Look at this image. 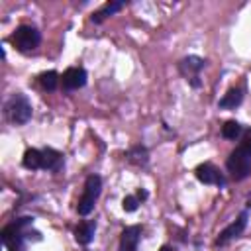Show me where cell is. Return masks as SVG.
<instances>
[{"label": "cell", "instance_id": "obj_1", "mask_svg": "<svg viewBox=\"0 0 251 251\" xmlns=\"http://www.w3.org/2000/svg\"><path fill=\"white\" fill-rule=\"evenodd\" d=\"M29 226L31 218H20L2 229V243L8 247V251H25V241L31 239V235H39L37 231L31 233V229H27Z\"/></svg>", "mask_w": 251, "mask_h": 251}, {"label": "cell", "instance_id": "obj_2", "mask_svg": "<svg viewBox=\"0 0 251 251\" xmlns=\"http://www.w3.org/2000/svg\"><path fill=\"white\" fill-rule=\"evenodd\" d=\"M100 190H102L100 176L98 175H90L86 178V182H84V192H82V196L78 200V206H76L80 216H88L94 210V204H96V200L100 196Z\"/></svg>", "mask_w": 251, "mask_h": 251}, {"label": "cell", "instance_id": "obj_3", "mask_svg": "<svg viewBox=\"0 0 251 251\" xmlns=\"http://www.w3.org/2000/svg\"><path fill=\"white\" fill-rule=\"evenodd\" d=\"M41 41V33L33 27V25H20L16 27V31L12 33V43L16 45L18 51L22 53H29L33 51Z\"/></svg>", "mask_w": 251, "mask_h": 251}, {"label": "cell", "instance_id": "obj_4", "mask_svg": "<svg viewBox=\"0 0 251 251\" xmlns=\"http://www.w3.org/2000/svg\"><path fill=\"white\" fill-rule=\"evenodd\" d=\"M6 118L14 124H25L31 118V104L24 94H14L6 102Z\"/></svg>", "mask_w": 251, "mask_h": 251}, {"label": "cell", "instance_id": "obj_5", "mask_svg": "<svg viewBox=\"0 0 251 251\" xmlns=\"http://www.w3.org/2000/svg\"><path fill=\"white\" fill-rule=\"evenodd\" d=\"M226 165H227V171L231 173V176L235 180H243L251 173V157L243 149H239V147L235 151H231V155L227 157Z\"/></svg>", "mask_w": 251, "mask_h": 251}, {"label": "cell", "instance_id": "obj_6", "mask_svg": "<svg viewBox=\"0 0 251 251\" xmlns=\"http://www.w3.org/2000/svg\"><path fill=\"white\" fill-rule=\"evenodd\" d=\"M194 173H196V178H198L200 182H204V184H218V186H224V182H226L224 175H222L212 163H202V165H198Z\"/></svg>", "mask_w": 251, "mask_h": 251}, {"label": "cell", "instance_id": "obj_7", "mask_svg": "<svg viewBox=\"0 0 251 251\" xmlns=\"http://www.w3.org/2000/svg\"><path fill=\"white\" fill-rule=\"evenodd\" d=\"M245 226H247V214L243 212V214H239V218L235 220V222H231L220 235H218V239H216V243L218 245H226L229 239H233V237H237V235H241V231L245 229Z\"/></svg>", "mask_w": 251, "mask_h": 251}, {"label": "cell", "instance_id": "obj_8", "mask_svg": "<svg viewBox=\"0 0 251 251\" xmlns=\"http://www.w3.org/2000/svg\"><path fill=\"white\" fill-rule=\"evenodd\" d=\"M84 82H86V71L80 67H71L63 75V86L67 90H76V88L84 86Z\"/></svg>", "mask_w": 251, "mask_h": 251}, {"label": "cell", "instance_id": "obj_9", "mask_svg": "<svg viewBox=\"0 0 251 251\" xmlns=\"http://www.w3.org/2000/svg\"><path fill=\"white\" fill-rule=\"evenodd\" d=\"M139 237H141V227H139V226H129V227H126V229L122 231L120 247H124V249H135Z\"/></svg>", "mask_w": 251, "mask_h": 251}, {"label": "cell", "instance_id": "obj_10", "mask_svg": "<svg viewBox=\"0 0 251 251\" xmlns=\"http://www.w3.org/2000/svg\"><path fill=\"white\" fill-rule=\"evenodd\" d=\"M41 155H43V165H41V169H45V171H57V169L61 167L63 155H61L59 151L47 147V149H41Z\"/></svg>", "mask_w": 251, "mask_h": 251}, {"label": "cell", "instance_id": "obj_11", "mask_svg": "<svg viewBox=\"0 0 251 251\" xmlns=\"http://www.w3.org/2000/svg\"><path fill=\"white\" fill-rule=\"evenodd\" d=\"M94 231H96L94 222H82V224H78V227H76V231H75V237H76L78 243L88 245V243L94 239Z\"/></svg>", "mask_w": 251, "mask_h": 251}, {"label": "cell", "instance_id": "obj_12", "mask_svg": "<svg viewBox=\"0 0 251 251\" xmlns=\"http://www.w3.org/2000/svg\"><path fill=\"white\" fill-rule=\"evenodd\" d=\"M24 167L25 169H31V171H35V169H41V165H43V155H41V149H27L25 153H24Z\"/></svg>", "mask_w": 251, "mask_h": 251}, {"label": "cell", "instance_id": "obj_13", "mask_svg": "<svg viewBox=\"0 0 251 251\" xmlns=\"http://www.w3.org/2000/svg\"><path fill=\"white\" fill-rule=\"evenodd\" d=\"M243 100V90L241 88H231L222 100H220V108H235L239 106Z\"/></svg>", "mask_w": 251, "mask_h": 251}, {"label": "cell", "instance_id": "obj_14", "mask_svg": "<svg viewBox=\"0 0 251 251\" xmlns=\"http://www.w3.org/2000/svg\"><path fill=\"white\" fill-rule=\"evenodd\" d=\"M122 6H124V2H108V4H104L96 14H92V22H94V24H100L104 18L112 16V14L118 12Z\"/></svg>", "mask_w": 251, "mask_h": 251}, {"label": "cell", "instance_id": "obj_15", "mask_svg": "<svg viewBox=\"0 0 251 251\" xmlns=\"http://www.w3.org/2000/svg\"><path fill=\"white\" fill-rule=\"evenodd\" d=\"M204 67V59H200V57H186V59H182L180 61V69H182V73H198L200 69Z\"/></svg>", "mask_w": 251, "mask_h": 251}, {"label": "cell", "instance_id": "obj_16", "mask_svg": "<svg viewBox=\"0 0 251 251\" xmlns=\"http://www.w3.org/2000/svg\"><path fill=\"white\" fill-rule=\"evenodd\" d=\"M239 133H241V126L235 120H229L222 126V135L226 139H235V137H239Z\"/></svg>", "mask_w": 251, "mask_h": 251}, {"label": "cell", "instance_id": "obj_17", "mask_svg": "<svg viewBox=\"0 0 251 251\" xmlns=\"http://www.w3.org/2000/svg\"><path fill=\"white\" fill-rule=\"evenodd\" d=\"M39 82H41V86L45 90H55L57 88V82H59V75L55 71H47V73H43L39 76Z\"/></svg>", "mask_w": 251, "mask_h": 251}, {"label": "cell", "instance_id": "obj_18", "mask_svg": "<svg viewBox=\"0 0 251 251\" xmlns=\"http://www.w3.org/2000/svg\"><path fill=\"white\" fill-rule=\"evenodd\" d=\"M127 159H129L131 163L145 165V163H147V151H145V149H141V147H135V149H131V151L127 153Z\"/></svg>", "mask_w": 251, "mask_h": 251}, {"label": "cell", "instance_id": "obj_19", "mask_svg": "<svg viewBox=\"0 0 251 251\" xmlns=\"http://www.w3.org/2000/svg\"><path fill=\"white\" fill-rule=\"evenodd\" d=\"M122 206H124L126 212H133V210H137V206H139V198H137V196H126L124 202H122Z\"/></svg>", "mask_w": 251, "mask_h": 251}, {"label": "cell", "instance_id": "obj_20", "mask_svg": "<svg viewBox=\"0 0 251 251\" xmlns=\"http://www.w3.org/2000/svg\"><path fill=\"white\" fill-rule=\"evenodd\" d=\"M239 149H243V151L251 157V137H245V139L239 143Z\"/></svg>", "mask_w": 251, "mask_h": 251}, {"label": "cell", "instance_id": "obj_21", "mask_svg": "<svg viewBox=\"0 0 251 251\" xmlns=\"http://www.w3.org/2000/svg\"><path fill=\"white\" fill-rule=\"evenodd\" d=\"M137 198H139V200H145V198H147V192H145V190H139V192H137Z\"/></svg>", "mask_w": 251, "mask_h": 251}, {"label": "cell", "instance_id": "obj_22", "mask_svg": "<svg viewBox=\"0 0 251 251\" xmlns=\"http://www.w3.org/2000/svg\"><path fill=\"white\" fill-rule=\"evenodd\" d=\"M245 204H247V208H251V194L247 196V202H245Z\"/></svg>", "mask_w": 251, "mask_h": 251}, {"label": "cell", "instance_id": "obj_23", "mask_svg": "<svg viewBox=\"0 0 251 251\" xmlns=\"http://www.w3.org/2000/svg\"><path fill=\"white\" fill-rule=\"evenodd\" d=\"M120 251H135V249H124V247H120Z\"/></svg>", "mask_w": 251, "mask_h": 251}]
</instances>
